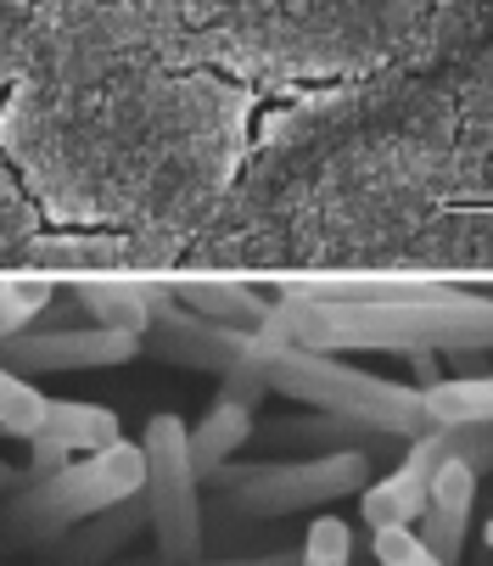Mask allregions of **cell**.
Wrapping results in <instances>:
<instances>
[{"mask_svg":"<svg viewBox=\"0 0 493 566\" xmlns=\"http://www.w3.org/2000/svg\"><path fill=\"white\" fill-rule=\"evenodd\" d=\"M259 337L308 354H482L493 348V297L449 286L427 303H319L286 292L270 303Z\"/></svg>","mask_w":493,"mask_h":566,"instance_id":"obj_1","label":"cell"},{"mask_svg":"<svg viewBox=\"0 0 493 566\" xmlns=\"http://www.w3.org/2000/svg\"><path fill=\"white\" fill-rule=\"evenodd\" d=\"M253 370L264 376L270 392H286L308 410H332L348 421H365L376 432H392L403 443H416L427 432H438V421L427 416L421 387H403L392 376L343 365L337 354H308V348H286V343H253Z\"/></svg>","mask_w":493,"mask_h":566,"instance_id":"obj_2","label":"cell"},{"mask_svg":"<svg viewBox=\"0 0 493 566\" xmlns=\"http://www.w3.org/2000/svg\"><path fill=\"white\" fill-rule=\"evenodd\" d=\"M146 489V460L140 443H107L85 460H67L62 471L18 489V500L7 505V538L12 544H51L67 527L91 522L124 500H135Z\"/></svg>","mask_w":493,"mask_h":566,"instance_id":"obj_3","label":"cell"},{"mask_svg":"<svg viewBox=\"0 0 493 566\" xmlns=\"http://www.w3.org/2000/svg\"><path fill=\"white\" fill-rule=\"evenodd\" d=\"M370 471H376L370 454L337 449V454H297V460H219L202 482H213L224 494V511L264 522V516L354 500L370 482Z\"/></svg>","mask_w":493,"mask_h":566,"instance_id":"obj_4","label":"cell"},{"mask_svg":"<svg viewBox=\"0 0 493 566\" xmlns=\"http://www.w3.org/2000/svg\"><path fill=\"white\" fill-rule=\"evenodd\" d=\"M146 460V516L157 533V566H202V505H197V471L186 449L180 416H151L140 438Z\"/></svg>","mask_w":493,"mask_h":566,"instance_id":"obj_5","label":"cell"},{"mask_svg":"<svg viewBox=\"0 0 493 566\" xmlns=\"http://www.w3.org/2000/svg\"><path fill=\"white\" fill-rule=\"evenodd\" d=\"M443 460H471L476 471L487 465L493 471V421H476V427H438L416 443H403L398 465L381 476V482H365L359 489V516L370 533L381 527H409L427 505V489Z\"/></svg>","mask_w":493,"mask_h":566,"instance_id":"obj_6","label":"cell"},{"mask_svg":"<svg viewBox=\"0 0 493 566\" xmlns=\"http://www.w3.org/2000/svg\"><path fill=\"white\" fill-rule=\"evenodd\" d=\"M253 343H259V332H235V326H219L208 314H191V308L175 303V292L151 308V326L140 332L146 354L224 376V392L241 398V403H259L270 392L264 376L253 370Z\"/></svg>","mask_w":493,"mask_h":566,"instance_id":"obj_7","label":"cell"},{"mask_svg":"<svg viewBox=\"0 0 493 566\" xmlns=\"http://www.w3.org/2000/svg\"><path fill=\"white\" fill-rule=\"evenodd\" d=\"M140 354L135 332L113 326H62V332H18L0 343L7 370H102V365H129Z\"/></svg>","mask_w":493,"mask_h":566,"instance_id":"obj_8","label":"cell"},{"mask_svg":"<svg viewBox=\"0 0 493 566\" xmlns=\"http://www.w3.org/2000/svg\"><path fill=\"white\" fill-rule=\"evenodd\" d=\"M476 465L471 460H443L438 465V476H432V489H427V505H421V544L443 560V566H454L460 560V549H465V527H471V505H476Z\"/></svg>","mask_w":493,"mask_h":566,"instance_id":"obj_9","label":"cell"},{"mask_svg":"<svg viewBox=\"0 0 493 566\" xmlns=\"http://www.w3.org/2000/svg\"><path fill=\"white\" fill-rule=\"evenodd\" d=\"M264 443H270V449H303V454H337V449H359V454H370L376 465H381L387 454H398V449H403V438L376 432V427L348 421V416H332V410H308V416L270 421V427H264Z\"/></svg>","mask_w":493,"mask_h":566,"instance_id":"obj_10","label":"cell"},{"mask_svg":"<svg viewBox=\"0 0 493 566\" xmlns=\"http://www.w3.org/2000/svg\"><path fill=\"white\" fill-rule=\"evenodd\" d=\"M259 432V421H253V403H241V398H230V392H219L213 403H208V416L197 421V427H186V449H191V471H197V482L219 465V460H235V449Z\"/></svg>","mask_w":493,"mask_h":566,"instance_id":"obj_11","label":"cell"},{"mask_svg":"<svg viewBox=\"0 0 493 566\" xmlns=\"http://www.w3.org/2000/svg\"><path fill=\"white\" fill-rule=\"evenodd\" d=\"M73 297H78V308H85V314H96V326H113V332H135L140 337L151 326V308L169 297V286H151V281H140V286H124V281H78Z\"/></svg>","mask_w":493,"mask_h":566,"instance_id":"obj_12","label":"cell"},{"mask_svg":"<svg viewBox=\"0 0 493 566\" xmlns=\"http://www.w3.org/2000/svg\"><path fill=\"white\" fill-rule=\"evenodd\" d=\"M40 438L62 443L67 454H96L107 443H118V416L107 403H78V398H45V421H40Z\"/></svg>","mask_w":493,"mask_h":566,"instance_id":"obj_13","label":"cell"},{"mask_svg":"<svg viewBox=\"0 0 493 566\" xmlns=\"http://www.w3.org/2000/svg\"><path fill=\"white\" fill-rule=\"evenodd\" d=\"M140 527H151L146 494H135V500H124V505H113V511H102V516H91V522L67 527V533H62V538H67L62 549H67V560H78V566H96V560L118 555Z\"/></svg>","mask_w":493,"mask_h":566,"instance_id":"obj_14","label":"cell"},{"mask_svg":"<svg viewBox=\"0 0 493 566\" xmlns=\"http://www.w3.org/2000/svg\"><path fill=\"white\" fill-rule=\"evenodd\" d=\"M175 303H186L191 314H208L219 319V326H235V332H259L264 326V314L270 303L259 292H246V286H230V281H180L169 286Z\"/></svg>","mask_w":493,"mask_h":566,"instance_id":"obj_15","label":"cell"},{"mask_svg":"<svg viewBox=\"0 0 493 566\" xmlns=\"http://www.w3.org/2000/svg\"><path fill=\"white\" fill-rule=\"evenodd\" d=\"M421 403L438 427H476L493 421V376H454V381H427Z\"/></svg>","mask_w":493,"mask_h":566,"instance_id":"obj_16","label":"cell"},{"mask_svg":"<svg viewBox=\"0 0 493 566\" xmlns=\"http://www.w3.org/2000/svg\"><path fill=\"white\" fill-rule=\"evenodd\" d=\"M45 421V392L0 365V438H34Z\"/></svg>","mask_w":493,"mask_h":566,"instance_id":"obj_17","label":"cell"},{"mask_svg":"<svg viewBox=\"0 0 493 566\" xmlns=\"http://www.w3.org/2000/svg\"><path fill=\"white\" fill-rule=\"evenodd\" d=\"M45 303H51V286L45 281H0V343L29 332Z\"/></svg>","mask_w":493,"mask_h":566,"instance_id":"obj_18","label":"cell"},{"mask_svg":"<svg viewBox=\"0 0 493 566\" xmlns=\"http://www.w3.org/2000/svg\"><path fill=\"white\" fill-rule=\"evenodd\" d=\"M297 566H354V533L337 516H319L297 549Z\"/></svg>","mask_w":493,"mask_h":566,"instance_id":"obj_19","label":"cell"},{"mask_svg":"<svg viewBox=\"0 0 493 566\" xmlns=\"http://www.w3.org/2000/svg\"><path fill=\"white\" fill-rule=\"evenodd\" d=\"M370 549H376V566H443L409 527H381Z\"/></svg>","mask_w":493,"mask_h":566,"instance_id":"obj_20","label":"cell"},{"mask_svg":"<svg viewBox=\"0 0 493 566\" xmlns=\"http://www.w3.org/2000/svg\"><path fill=\"white\" fill-rule=\"evenodd\" d=\"M219 566H297V555H246V560H219Z\"/></svg>","mask_w":493,"mask_h":566,"instance_id":"obj_21","label":"cell"},{"mask_svg":"<svg viewBox=\"0 0 493 566\" xmlns=\"http://www.w3.org/2000/svg\"><path fill=\"white\" fill-rule=\"evenodd\" d=\"M12 489H29V471H18V465L0 460V494H12Z\"/></svg>","mask_w":493,"mask_h":566,"instance_id":"obj_22","label":"cell"},{"mask_svg":"<svg viewBox=\"0 0 493 566\" xmlns=\"http://www.w3.org/2000/svg\"><path fill=\"white\" fill-rule=\"evenodd\" d=\"M482 544H487V549H493V516H487V527H482Z\"/></svg>","mask_w":493,"mask_h":566,"instance_id":"obj_23","label":"cell"}]
</instances>
